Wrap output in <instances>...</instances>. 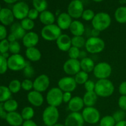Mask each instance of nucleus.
I'll list each match as a JSON object with an SVG mask.
<instances>
[{
	"mask_svg": "<svg viewBox=\"0 0 126 126\" xmlns=\"http://www.w3.org/2000/svg\"><path fill=\"white\" fill-rule=\"evenodd\" d=\"M11 33L16 36L17 40H22L27 33V32L22 28L20 23H12L11 27Z\"/></svg>",
	"mask_w": 126,
	"mask_h": 126,
	"instance_id": "cd10ccee",
	"label": "nucleus"
},
{
	"mask_svg": "<svg viewBox=\"0 0 126 126\" xmlns=\"http://www.w3.org/2000/svg\"><path fill=\"white\" fill-rule=\"evenodd\" d=\"M68 55L69 58L71 59H78L80 57V54H81V50L76 47L71 46V48L68 50Z\"/></svg>",
	"mask_w": 126,
	"mask_h": 126,
	"instance_id": "a19ab883",
	"label": "nucleus"
},
{
	"mask_svg": "<svg viewBox=\"0 0 126 126\" xmlns=\"http://www.w3.org/2000/svg\"><path fill=\"white\" fill-rule=\"evenodd\" d=\"M5 119L7 123L11 126H22L24 122L20 113L17 111L7 113Z\"/></svg>",
	"mask_w": 126,
	"mask_h": 126,
	"instance_id": "4be33fe9",
	"label": "nucleus"
},
{
	"mask_svg": "<svg viewBox=\"0 0 126 126\" xmlns=\"http://www.w3.org/2000/svg\"><path fill=\"white\" fill-rule=\"evenodd\" d=\"M7 114V113H6ZM6 114H5L4 110L3 108V106L1 104H0V117H3L4 115L6 116Z\"/></svg>",
	"mask_w": 126,
	"mask_h": 126,
	"instance_id": "13d9d810",
	"label": "nucleus"
},
{
	"mask_svg": "<svg viewBox=\"0 0 126 126\" xmlns=\"http://www.w3.org/2000/svg\"><path fill=\"white\" fill-rule=\"evenodd\" d=\"M118 106L121 110L126 111V95H121L118 99Z\"/></svg>",
	"mask_w": 126,
	"mask_h": 126,
	"instance_id": "8fccbe9b",
	"label": "nucleus"
},
{
	"mask_svg": "<svg viewBox=\"0 0 126 126\" xmlns=\"http://www.w3.org/2000/svg\"><path fill=\"white\" fill-rule=\"evenodd\" d=\"M20 23L22 28L27 32L32 31L35 27V23H34V20L30 19L28 17L22 20Z\"/></svg>",
	"mask_w": 126,
	"mask_h": 126,
	"instance_id": "c9c22d12",
	"label": "nucleus"
},
{
	"mask_svg": "<svg viewBox=\"0 0 126 126\" xmlns=\"http://www.w3.org/2000/svg\"><path fill=\"white\" fill-rule=\"evenodd\" d=\"M115 126H126V121L123 120L116 123Z\"/></svg>",
	"mask_w": 126,
	"mask_h": 126,
	"instance_id": "bf43d9fd",
	"label": "nucleus"
},
{
	"mask_svg": "<svg viewBox=\"0 0 126 126\" xmlns=\"http://www.w3.org/2000/svg\"><path fill=\"white\" fill-rule=\"evenodd\" d=\"M25 57L27 60L32 62H36L41 59L42 54L40 50L36 47L27 48L25 50Z\"/></svg>",
	"mask_w": 126,
	"mask_h": 126,
	"instance_id": "393cba45",
	"label": "nucleus"
},
{
	"mask_svg": "<svg viewBox=\"0 0 126 126\" xmlns=\"http://www.w3.org/2000/svg\"><path fill=\"white\" fill-rule=\"evenodd\" d=\"M57 47L62 52H68L72 46L71 38L67 34H62L55 41Z\"/></svg>",
	"mask_w": 126,
	"mask_h": 126,
	"instance_id": "6ab92c4d",
	"label": "nucleus"
},
{
	"mask_svg": "<svg viewBox=\"0 0 126 126\" xmlns=\"http://www.w3.org/2000/svg\"><path fill=\"white\" fill-rule=\"evenodd\" d=\"M34 110L31 106H27L22 110L20 114L24 121L32 120L34 116Z\"/></svg>",
	"mask_w": 126,
	"mask_h": 126,
	"instance_id": "7c9ffc66",
	"label": "nucleus"
},
{
	"mask_svg": "<svg viewBox=\"0 0 126 126\" xmlns=\"http://www.w3.org/2000/svg\"><path fill=\"white\" fill-rule=\"evenodd\" d=\"M118 91L121 95H126V81H123L120 84Z\"/></svg>",
	"mask_w": 126,
	"mask_h": 126,
	"instance_id": "864d4df0",
	"label": "nucleus"
},
{
	"mask_svg": "<svg viewBox=\"0 0 126 126\" xmlns=\"http://www.w3.org/2000/svg\"><path fill=\"white\" fill-rule=\"evenodd\" d=\"M113 118L115 120L116 123H118V122L121 121L125 120L126 118V113L125 111H123L122 110H119L116 111L114 113H113Z\"/></svg>",
	"mask_w": 126,
	"mask_h": 126,
	"instance_id": "a18cd8bd",
	"label": "nucleus"
},
{
	"mask_svg": "<svg viewBox=\"0 0 126 126\" xmlns=\"http://www.w3.org/2000/svg\"><path fill=\"white\" fill-rule=\"evenodd\" d=\"M112 67L106 62H101L95 65L93 74L97 79H108L112 73Z\"/></svg>",
	"mask_w": 126,
	"mask_h": 126,
	"instance_id": "6e6552de",
	"label": "nucleus"
},
{
	"mask_svg": "<svg viewBox=\"0 0 126 126\" xmlns=\"http://www.w3.org/2000/svg\"><path fill=\"white\" fill-rule=\"evenodd\" d=\"M7 39L9 43H12V42H14V41H17V38H16V36H15L11 33L7 36Z\"/></svg>",
	"mask_w": 126,
	"mask_h": 126,
	"instance_id": "6e6d98bb",
	"label": "nucleus"
},
{
	"mask_svg": "<svg viewBox=\"0 0 126 126\" xmlns=\"http://www.w3.org/2000/svg\"><path fill=\"white\" fill-rule=\"evenodd\" d=\"M22 89L30 92L33 90V81L30 79L25 78L22 81Z\"/></svg>",
	"mask_w": 126,
	"mask_h": 126,
	"instance_id": "c03bdc74",
	"label": "nucleus"
},
{
	"mask_svg": "<svg viewBox=\"0 0 126 126\" xmlns=\"http://www.w3.org/2000/svg\"><path fill=\"white\" fill-rule=\"evenodd\" d=\"M39 19L41 23L44 25V26L54 24L56 21V18L54 13L48 10H46L41 12L39 16Z\"/></svg>",
	"mask_w": 126,
	"mask_h": 126,
	"instance_id": "b1692460",
	"label": "nucleus"
},
{
	"mask_svg": "<svg viewBox=\"0 0 126 126\" xmlns=\"http://www.w3.org/2000/svg\"><path fill=\"white\" fill-rule=\"evenodd\" d=\"M95 16V14L93 10L91 9H84L81 16V18L86 22H90V21L92 22Z\"/></svg>",
	"mask_w": 126,
	"mask_h": 126,
	"instance_id": "ea45409f",
	"label": "nucleus"
},
{
	"mask_svg": "<svg viewBox=\"0 0 126 126\" xmlns=\"http://www.w3.org/2000/svg\"><path fill=\"white\" fill-rule=\"evenodd\" d=\"M105 47V43L100 37L91 36L86 40L85 49L89 54H99L104 50Z\"/></svg>",
	"mask_w": 126,
	"mask_h": 126,
	"instance_id": "20e7f679",
	"label": "nucleus"
},
{
	"mask_svg": "<svg viewBox=\"0 0 126 126\" xmlns=\"http://www.w3.org/2000/svg\"><path fill=\"white\" fill-rule=\"evenodd\" d=\"M4 2H6V3L8 4H14L17 2V1L18 0H3Z\"/></svg>",
	"mask_w": 126,
	"mask_h": 126,
	"instance_id": "052dcab7",
	"label": "nucleus"
},
{
	"mask_svg": "<svg viewBox=\"0 0 126 126\" xmlns=\"http://www.w3.org/2000/svg\"><path fill=\"white\" fill-rule=\"evenodd\" d=\"M84 123L81 113L71 112L65 118L64 125L65 126H84Z\"/></svg>",
	"mask_w": 126,
	"mask_h": 126,
	"instance_id": "2eb2a0df",
	"label": "nucleus"
},
{
	"mask_svg": "<svg viewBox=\"0 0 126 126\" xmlns=\"http://www.w3.org/2000/svg\"><path fill=\"white\" fill-rule=\"evenodd\" d=\"M3 108L5 111L7 113L16 111L18 107V103L17 100L12 98H10L3 103Z\"/></svg>",
	"mask_w": 126,
	"mask_h": 126,
	"instance_id": "c756f323",
	"label": "nucleus"
},
{
	"mask_svg": "<svg viewBox=\"0 0 126 126\" xmlns=\"http://www.w3.org/2000/svg\"><path fill=\"white\" fill-rule=\"evenodd\" d=\"M114 89L113 82L108 79H98L95 82L94 92L98 97L107 98L113 94Z\"/></svg>",
	"mask_w": 126,
	"mask_h": 126,
	"instance_id": "f257e3e1",
	"label": "nucleus"
},
{
	"mask_svg": "<svg viewBox=\"0 0 126 126\" xmlns=\"http://www.w3.org/2000/svg\"><path fill=\"white\" fill-rule=\"evenodd\" d=\"M63 70L67 76H74L81 71L80 60L78 59H68L63 65Z\"/></svg>",
	"mask_w": 126,
	"mask_h": 126,
	"instance_id": "ddd939ff",
	"label": "nucleus"
},
{
	"mask_svg": "<svg viewBox=\"0 0 126 126\" xmlns=\"http://www.w3.org/2000/svg\"><path fill=\"white\" fill-rule=\"evenodd\" d=\"M30 9L28 4L23 1H20V2H17L14 4L12 7V11L13 12L15 18L22 20L27 18Z\"/></svg>",
	"mask_w": 126,
	"mask_h": 126,
	"instance_id": "f8f14e48",
	"label": "nucleus"
},
{
	"mask_svg": "<svg viewBox=\"0 0 126 126\" xmlns=\"http://www.w3.org/2000/svg\"><path fill=\"white\" fill-rule=\"evenodd\" d=\"M60 117L58 108L49 106L45 108L42 114V119L46 126H53L57 123Z\"/></svg>",
	"mask_w": 126,
	"mask_h": 126,
	"instance_id": "39448f33",
	"label": "nucleus"
},
{
	"mask_svg": "<svg viewBox=\"0 0 126 126\" xmlns=\"http://www.w3.org/2000/svg\"><path fill=\"white\" fill-rule=\"evenodd\" d=\"M10 43L7 41V39H3L0 41V53L4 54L7 52L9 50Z\"/></svg>",
	"mask_w": 126,
	"mask_h": 126,
	"instance_id": "49530a36",
	"label": "nucleus"
},
{
	"mask_svg": "<svg viewBox=\"0 0 126 126\" xmlns=\"http://www.w3.org/2000/svg\"><path fill=\"white\" fill-rule=\"evenodd\" d=\"M50 78L46 74L37 76L33 81V90L43 93L46 92L50 86Z\"/></svg>",
	"mask_w": 126,
	"mask_h": 126,
	"instance_id": "4468645a",
	"label": "nucleus"
},
{
	"mask_svg": "<svg viewBox=\"0 0 126 126\" xmlns=\"http://www.w3.org/2000/svg\"><path fill=\"white\" fill-rule=\"evenodd\" d=\"M91 23L93 28L102 32L110 27L111 24V17L107 12H100L95 14Z\"/></svg>",
	"mask_w": 126,
	"mask_h": 126,
	"instance_id": "f03ea898",
	"label": "nucleus"
},
{
	"mask_svg": "<svg viewBox=\"0 0 126 126\" xmlns=\"http://www.w3.org/2000/svg\"><path fill=\"white\" fill-rule=\"evenodd\" d=\"M12 93L8 87L0 86V102H5L10 99Z\"/></svg>",
	"mask_w": 126,
	"mask_h": 126,
	"instance_id": "f704fd0d",
	"label": "nucleus"
},
{
	"mask_svg": "<svg viewBox=\"0 0 126 126\" xmlns=\"http://www.w3.org/2000/svg\"><path fill=\"white\" fill-rule=\"evenodd\" d=\"M63 92L58 87L50 88L46 95V100L48 105L57 108L61 105L63 103Z\"/></svg>",
	"mask_w": 126,
	"mask_h": 126,
	"instance_id": "423d86ee",
	"label": "nucleus"
},
{
	"mask_svg": "<svg viewBox=\"0 0 126 126\" xmlns=\"http://www.w3.org/2000/svg\"><path fill=\"white\" fill-rule=\"evenodd\" d=\"M9 89L12 94H17L22 89V82L18 79H13L9 82Z\"/></svg>",
	"mask_w": 126,
	"mask_h": 126,
	"instance_id": "4c0bfd02",
	"label": "nucleus"
},
{
	"mask_svg": "<svg viewBox=\"0 0 126 126\" xmlns=\"http://www.w3.org/2000/svg\"><path fill=\"white\" fill-rule=\"evenodd\" d=\"M114 18L119 23L124 24L126 23V6H121L116 9Z\"/></svg>",
	"mask_w": 126,
	"mask_h": 126,
	"instance_id": "c85d7f7f",
	"label": "nucleus"
},
{
	"mask_svg": "<svg viewBox=\"0 0 126 126\" xmlns=\"http://www.w3.org/2000/svg\"><path fill=\"white\" fill-rule=\"evenodd\" d=\"M21 50V46L17 41L9 44V51L12 54H18Z\"/></svg>",
	"mask_w": 126,
	"mask_h": 126,
	"instance_id": "79ce46f5",
	"label": "nucleus"
},
{
	"mask_svg": "<svg viewBox=\"0 0 126 126\" xmlns=\"http://www.w3.org/2000/svg\"><path fill=\"white\" fill-rule=\"evenodd\" d=\"M73 22V18L67 12H62L56 18V24L62 30H69Z\"/></svg>",
	"mask_w": 126,
	"mask_h": 126,
	"instance_id": "a211bd4d",
	"label": "nucleus"
},
{
	"mask_svg": "<svg viewBox=\"0 0 126 126\" xmlns=\"http://www.w3.org/2000/svg\"><path fill=\"white\" fill-rule=\"evenodd\" d=\"M14 16L12 10L8 8H2L0 11V22L4 26L12 25L14 21Z\"/></svg>",
	"mask_w": 126,
	"mask_h": 126,
	"instance_id": "412c9836",
	"label": "nucleus"
},
{
	"mask_svg": "<svg viewBox=\"0 0 126 126\" xmlns=\"http://www.w3.org/2000/svg\"><path fill=\"white\" fill-rule=\"evenodd\" d=\"M39 14H40V13L36 9H35L34 8H32L30 9L29 12H28L27 17L29 18L30 19L34 21L37 18H39Z\"/></svg>",
	"mask_w": 126,
	"mask_h": 126,
	"instance_id": "09e8293b",
	"label": "nucleus"
},
{
	"mask_svg": "<svg viewBox=\"0 0 126 126\" xmlns=\"http://www.w3.org/2000/svg\"><path fill=\"white\" fill-rule=\"evenodd\" d=\"M73 98L71 92H65L63 93V103H68Z\"/></svg>",
	"mask_w": 126,
	"mask_h": 126,
	"instance_id": "603ef678",
	"label": "nucleus"
},
{
	"mask_svg": "<svg viewBox=\"0 0 126 126\" xmlns=\"http://www.w3.org/2000/svg\"><path fill=\"white\" fill-rule=\"evenodd\" d=\"M2 9H1V6H0V11H1V10Z\"/></svg>",
	"mask_w": 126,
	"mask_h": 126,
	"instance_id": "0e129e2a",
	"label": "nucleus"
},
{
	"mask_svg": "<svg viewBox=\"0 0 126 126\" xmlns=\"http://www.w3.org/2000/svg\"><path fill=\"white\" fill-rule=\"evenodd\" d=\"M95 65V64L94 61L91 58L88 57L81 59L80 60L81 70L87 73L93 72Z\"/></svg>",
	"mask_w": 126,
	"mask_h": 126,
	"instance_id": "a878e982",
	"label": "nucleus"
},
{
	"mask_svg": "<svg viewBox=\"0 0 126 126\" xmlns=\"http://www.w3.org/2000/svg\"><path fill=\"white\" fill-rule=\"evenodd\" d=\"M82 97L79 96H74L68 103V108L71 112H80L84 108Z\"/></svg>",
	"mask_w": 126,
	"mask_h": 126,
	"instance_id": "aec40b11",
	"label": "nucleus"
},
{
	"mask_svg": "<svg viewBox=\"0 0 126 126\" xmlns=\"http://www.w3.org/2000/svg\"><path fill=\"white\" fill-rule=\"evenodd\" d=\"M84 11V4L81 0H73L68 6L67 13L75 20L81 18Z\"/></svg>",
	"mask_w": 126,
	"mask_h": 126,
	"instance_id": "9d476101",
	"label": "nucleus"
},
{
	"mask_svg": "<svg viewBox=\"0 0 126 126\" xmlns=\"http://www.w3.org/2000/svg\"><path fill=\"white\" fill-rule=\"evenodd\" d=\"M22 126H38V124L33 120L24 121Z\"/></svg>",
	"mask_w": 126,
	"mask_h": 126,
	"instance_id": "5fc2aeb1",
	"label": "nucleus"
},
{
	"mask_svg": "<svg viewBox=\"0 0 126 126\" xmlns=\"http://www.w3.org/2000/svg\"><path fill=\"white\" fill-rule=\"evenodd\" d=\"M27 98L30 104L34 107H41L44 102V98L43 94L35 90L28 92L27 94Z\"/></svg>",
	"mask_w": 126,
	"mask_h": 126,
	"instance_id": "dca6fc26",
	"label": "nucleus"
},
{
	"mask_svg": "<svg viewBox=\"0 0 126 126\" xmlns=\"http://www.w3.org/2000/svg\"><path fill=\"white\" fill-rule=\"evenodd\" d=\"M7 36V31L3 25H0V41L6 39Z\"/></svg>",
	"mask_w": 126,
	"mask_h": 126,
	"instance_id": "3c124183",
	"label": "nucleus"
},
{
	"mask_svg": "<svg viewBox=\"0 0 126 126\" xmlns=\"http://www.w3.org/2000/svg\"><path fill=\"white\" fill-rule=\"evenodd\" d=\"M100 33V32L99 31H98V30H97L93 28V29L92 30V31H91V36L99 37L98 36H99Z\"/></svg>",
	"mask_w": 126,
	"mask_h": 126,
	"instance_id": "4d7b16f0",
	"label": "nucleus"
},
{
	"mask_svg": "<svg viewBox=\"0 0 126 126\" xmlns=\"http://www.w3.org/2000/svg\"><path fill=\"white\" fill-rule=\"evenodd\" d=\"M53 126H65L64 124H60V123H57L56 124H55V125H54Z\"/></svg>",
	"mask_w": 126,
	"mask_h": 126,
	"instance_id": "680f3d73",
	"label": "nucleus"
},
{
	"mask_svg": "<svg viewBox=\"0 0 126 126\" xmlns=\"http://www.w3.org/2000/svg\"><path fill=\"white\" fill-rule=\"evenodd\" d=\"M22 71H23V76L27 79L32 78L34 75V69L33 68L32 65L30 64L28 62H27V65Z\"/></svg>",
	"mask_w": 126,
	"mask_h": 126,
	"instance_id": "58836bf2",
	"label": "nucleus"
},
{
	"mask_svg": "<svg viewBox=\"0 0 126 126\" xmlns=\"http://www.w3.org/2000/svg\"><path fill=\"white\" fill-rule=\"evenodd\" d=\"M98 96L95 92H86L82 97L84 103L85 107H94L97 103Z\"/></svg>",
	"mask_w": 126,
	"mask_h": 126,
	"instance_id": "bb28decb",
	"label": "nucleus"
},
{
	"mask_svg": "<svg viewBox=\"0 0 126 126\" xmlns=\"http://www.w3.org/2000/svg\"><path fill=\"white\" fill-rule=\"evenodd\" d=\"M116 121L112 115H106L101 118L99 121L100 126H115Z\"/></svg>",
	"mask_w": 126,
	"mask_h": 126,
	"instance_id": "e433bc0d",
	"label": "nucleus"
},
{
	"mask_svg": "<svg viewBox=\"0 0 126 126\" xmlns=\"http://www.w3.org/2000/svg\"><path fill=\"white\" fill-rule=\"evenodd\" d=\"M73 77L78 85H84L89 80V73L81 70Z\"/></svg>",
	"mask_w": 126,
	"mask_h": 126,
	"instance_id": "473e14b6",
	"label": "nucleus"
},
{
	"mask_svg": "<svg viewBox=\"0 0 126 126\" xmlns=\"http://www.w3.org/2000/svg\"><path fill=\"white\" fill-rule=\"evenodd\" d=\"M33 8L36 9L39 13L47 10L48 3L47 0H32Z\"/></svg>",
	"mask_w": 126,
	"mask_h": 126,
	"instance_id": "2f4dec72",
	"label": "nucleus"
},
{
	"mask_svg": "<svg viewBox=\"0 0 126 126\" xmlns=\"http://www.w3.org/2000/svg\"><path fill=\"white\" fill-rule=\"evenodd\" d=\"M71 1H73V0H71Z\"/></svg>",
	"mask_w": 126,
	"mask_h": 126,
	"instance_id": "338daca9",
	"label": "nucleus"
},
{
	"mask_svg": "<svg viewBox=\"0 0 126 126\" xmlns=\"http://www.w3.org/2000/svg\"><path fill=\"white\" fill-rule=\"evenodd\" d=\"M85 90L86 92H94L95 87V82L92 80L89 79L86 83L84 84Z\"/></svg>",
	"mask_w": 126,
	"mask_h": 126,
	"instance_id": "de8ad7c7",
	"label": "nucleus"
},
{
	"mask_svg": "<svg viewBox=\"0 0 126 126\" xmlns=\"http://www.w3.org/2000/svg\"><path fill=\"white\" fill-rule=\"evenodd\" d=\"M86 40L84 38L83 36H73L71 38V44L72 46L76 47L78 49H81L85 47Z\"/></svg>",
	"mask_w": 126,
	"mask_h": 126,
	"instance_id": "72a5a7b5",
	"label": "nucleus"
},
{
	"mask_svg": "<svg viewBox=\"0 0 126 126\" xmlns=\"http://www.w3.org/2000/svg\"><path fill=\"white\" fill-rule=\"evenodd\" d=\"M58 87L63 92H69L72 93L77 87V84L73 76H66L61 78L58 81Z\"/></svg>",
	"mask_w": 126,
	"mask_h": 126,
	"instance_id": "9b49d317",
	"label": "nucleus"
},
{
	"mask_svg": "<svg viewBox=\"0 0 126 126\" xmlns=\"http://www.w3.org/2000/svg\"><path fill=\"white\" fill-rule=\"evenodd\" d=\"M62 34V30L55 23L44 26L41 30L42 38L47 41H56Z\"/></svg>",
	"mask_w": 126,
	"mask_h": 126,
	"instance_id": "7ed1b4c3",
	"label": "nucleus"
},
{
	"mask_svg": "<svg viewBox=\"0 0 126 126\" xmlns=\"http://www.w3.org/2000/svg\"><path fill=\"white\" fill-rule=\"evenodd\" d=\"M8 68L7 59L2 55H0V75H3Z\"/></svg>",
	"mask_w": 126,
	"mask_h": 126,
	"instance_id": "37998d69",
	"label": "nucleus"
},
{
	"mask_svg": "<svg viewBox=\"0 0 126 126\" xmlns=\"http://www.w3.org/2000/svg\"><path fill=\"white\" fill-rule=\"evenodd\" d=\"M22 44L27 48L36 47L39 43V36L36 32L31 31L27 32L25 35L22 39Z\"/></svg>",
	"mask_w": 126,
	"mask_h": 126,
	"instance_id": "f3484780",
	"label": "nucleus"
},
{
	"mask_svg": "<svg viewBox=\"0 0 126 126\" xmlns=\"http://www.w3.org/2000/svg\"><path fill=\"white\" fill-rule=\"evenodd\" d=\"M99 126V125H98V126Z\"/></svg>",
	"mask_w": 126,
	"mask_h": 126,
	"instance_id": "69168bd1",
	"label": "nucleus"
},
{
	"mask_svg": "<svg viewBox=\"0 0 126 126\" xmlns=\"http://www.w3.org/2000/svg\"><path fill=\"white\" fill-rule=\"evenodd\" d=\"M69 30L73 36H83L86 29L82 22L78 20H74L69 28Z\"/></svg>",
	"mask_w": 126,
	"mask_h": 126,
	"instance_id": "5701e85b",
	"label": "nucleus"
},
{
	"mask_svg": "<svg viewBox=\"0 0 126 126\" xmlns=\"http://www.w3.org/2000/svg\"><path fill=\"white\" fill-rule=\"evenodd\" d=\"M81 114L85 123L89 124H96L101 119L100 113L94 107H85Z\"/></svg>",
	"mask_w": 126,
	"mask_h": 126,
	"instance_id": "0eeeda50",
	"label": "nucleus"
},
{
	"mask_svg": "<svg viewBox=\"0 0 126 126\" xmlns=\"http://www.w3.org/2000/svg\"><path fill=\"white\" fill-rule=\"evenodd\" d=\"M93 1H94V2H102L103 1H104V0H92Z\"/></svg>",
	"mask_w": 126,
	"mask_h": 126,
	"instance_id": "e2e57ef3",
	"label": "nucleus"
},
{
	"mask_svg": "<svg viewBox=\"0 0 126 126\" xmlns=\"http://www.w3.org/2000/svg\"><path fill=\"white\" fill-rule=\"evenodd\" d=\"M27 61L21 54H12L7 58L8 68L14 71H22L27 65Z\"/></svg>",
	"mask_w": 126,
	"mask_h": 126,
	"instance_id": "1a4fd4ad",
	"label": "nucleus"
}]
</instances>
